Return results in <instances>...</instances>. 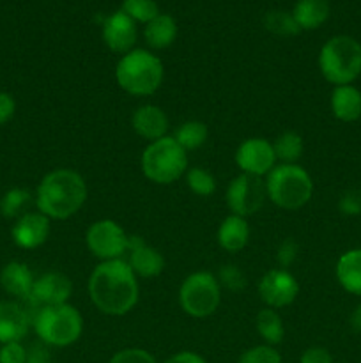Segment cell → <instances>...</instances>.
<instances>
[{
	"instance_id": "obj_1",
	"label": "cell",
	"mask_w": 361,
	"mask_h": 363,
	"mask_svg": "<svg viewBox=\"0 0 361 363\" xmlns=\"http://www.w3.org/2000/svg\"><path fill=\"white\" fill-rule=\"evenodd\" d=\"M88 298L101 314L126 315L134 308L140 298L138 277L126 259L99 262L88 277Z\"/></svg>"
},
{
	"instance_id": "obj_2",
	"label": "cell",
	"mask_w": 361,
	"mask_h": 363,
	"mask_svg": "<svg viewBox=\"0 0 361 363\" xmlns=\"http://www.w3.org/2000/svg\"><path fill=\"white\" fill-rule=\"evenodd\" d=\"M87 195V183L76 170L57 169L39 183L35 206L50 220H67L84 208Z\"/></svg>"
},
{
	"instance_id": "obj_3",
	"label": "cell",
	"mask_w": 361,
	"mask_h": 363,
	"mask_svg": "<svg viewBox=\"0 0 361 363\" xmlns=\"http://www.w3.org/2000/svg\"><path fill=\"white\" fill-rule=\"evenodd\" d=\"M165 67L159 57L144 48L124 53L115 66V80L131 96H152L163 84Z\"/></svg>"
},
{
	"instance_id": "obj_4",
	"label": "cell",
	"mask_w": 361,
	"mask_h": 363,
	"mask_svg": "<svg viewBox=\"0 0 361 363\" xmlns=\"http://www.w3.org/2000/svg\"><path fill=\"white\" fill-rule=\"evenodd\" d=\"M265 194L276 208L296 211L310 202L314 183L310 174L297 163H280L265 176Z\"/></svg>"
},
{
	"instance_id": "obj_5",
	"label": "cell",
	"mask_w": 361,
	"mask_h": 363,
	"mask_svg": "<svg viewBox=\"0 0 361 363\" xmlns=\"http://www.w3.org/2000/svg\"><path fill=\"white\" fill-rule=\"evenodd\" d=\"M35 335L50 347H67L84 333V318L69 303L38 308L32 318Z\"/></svg>"
},
{
	"instance_id": "obj_6",
	"label": "cell",
	"mask_w": 361,
	"mask_h": 363,
	"mask_svg": "<svg viewBox=\"0 0 361 363\" xmlns=\"http://www.w3.org/2000/svg\"><path fill=\"white\" fill-rule=\"evenodd\" d=\"M319 69L335 87L350 85L361 74V45L350 35H335L321 48Z\"/></svg>"
},
{
	"instance_id": "obj_7",
	"label": "cell",
	"mask_w": 361,
	"mask_h": 363,
	"mask_svg": "<svg viewBox=\"0 0 361 363\" xmlns=\"http://www.w3.org/2000/svg\"><path fill=\"white\" fill-rule=\"evenodd\" d=\"M142 172L154 184H172L186 174L188 152L173 140V137H163L149 142L140 158Z\"/></svg>"
},
{
	"instance_id": "obj_8",
	"label": "cell",
	"mask_w": 361,
	"mask_h": 363,
	"mask_svg": "<svg viewBox=\"0 0 361 363\" xmlns=\"http://www.w3.org/2000/svg\"><path fill=\"white\" fill-rule=\"evenodd\" d=\"M222 303V286L216 275L195 272L179 287V305L190 318L204 319L214 314Z\"/></svg>"
},
{
	"instance_id": "obj_9",
	"label": "cell",
	"mask_w": 361,
	"mask_h": 363,
	"mask_svg": "<svg viewBox=\"0 0 361 363\" xmlns=\"http://www.w3.org/2000/svg\"><path fill=\"white\" fill-rule=\"evenodd\" d=\"M127 241L130 236L113 220H98L88 227L85 234L88 252L101 262L122 259L127 252Z\"/></svg>"
},
{
	"instance_id": "obj_10",
	"label": "cell",
	"mask_w": 361,
	"mask_h": 363,
	"mask_svg": "<svg viewBox=\"0 0 361 363\" xmlns=\"http://www.w3.org/2000/svg\"><path fill=\"white\" fill-rule=\"evenodd\" d=\"M265 197V181L262 177L248 176V174H239L230 181L227 188V206L230 209V215L248 216L260 211L264 206Z\"/></svg>"
},
{
	"instance_id": "obj_11",
	"label": "cell",
	"mask_w": 361,
	"mask_h": 363,
	"mask_svg": "<svg viewBox=\"0 0 361 363\" xmlns=\"http://www.w3.org/2000/svg\"><path fill=\"white\" fill-rule=\"evenodd\" d=\"M299 294V284L289 269H269L258 282V296L265 307L280 311L296 301Z\"/></svg>"
},
{
	"instance_id": "obj_12",
	"label": "cell",
	"mask_w": 361,
	"mask_h": 363,
	"mask_svg": "<svg viewBox=\"0 0 361 363\" xmlns=\"http://www.w3.org/2000/svg\"><path fill=\"white\" fill-rule=\"evenodd\" d=\"M275 149L265 138H246L236 151V163L241 174L255 177H265L276 167Z\"/></svg>"
},
{
	"instance_id": "obj_13",
	"label": "cell",
	"mask_w": 361,
	"mask_h": 363,
	"mask_svg": "<svg viewBox=\"0 0 361 363\" xmlns=\"http://www.w3.org/2000/svg\"><path fill=\"white\" fill-rule=\"evenodd\" d=\"M71 294H73V282L69 277L59 272H50L34 280V287H32V294L28 300H32L41 308L69 303Z\"/></svg>"
},
{
	"instance_id": "obj_14",
	"label": "cell",
	"mask_w": 361,
	"mask_h": 363,
	"mask_svg": "<svg viewBox=\"0 0 361 363\" xmlns=\"http://www.w3.org/2000/svg\"><path fill=\"white\" fill-rule=\"evenodd\" d=\"M126 262L140 279H154L165 269V257L159 254V250L149 247L142 238L137 236H131L127 241Z\"/></svg>"
},
{
	"instance_id": "obj_15",
	"label": "cell",
	"mask_w": 361,
	"mask_h": 363,
	"mask_svg": "<svg viewBox=\"0 0 361 363\" xmlns=\"http://www.w3.org/2000/svg\"><path fill=\"white\" fill-rule=\"evenodd\" d=\"M137 38V23L122 11L110 14L103 23V41L112 52L122 53V55L131 52L134 50Z\"/></svg>"
},
{
	"instance_id": "obj_16",
	"label": "cell",
	"mask_w": 361,
	"mask_h": 363,
	"mask_svg": "<svg viewBox=\"0 0 361 363\" xmlns=\"http://www.w3.org/2000/svg\"><path fill=\"white\" fill-rule=\"evenodd\" d=\"M50 230H52V225H50L48 216L39 211L25 213L14 223L11 236H13L16 247L23 248V250H34V248L45 245V241L50 236Z\"/></svg>"
},
{
	"instance_id": "obj_17",
	"label": "cell",
	"mask_w": 361,
	"mask_h": 363,
	"mask_svg": "<svg viewBox=\"0 0 361 363\" xmlns=\"http://www.w3.org/2000/svg\"><path fill=\"white\" fill-rule=\"evenodd\" d=\"M131 126L138 137L145 138L149 142L159 140L166 137L170 121L165 110L156 105H142L131 116Z\"/></svg>"
},
{
	"instance_id": "obj_18",
	"label": "cell",
	"mask_w": 361,
	"mask_h": 363,
	"mask_svg": "<svg viewBox=\"0 0 361 363\" xmlns=\"http://www.w3.org/2000/svg\"><path fill=\"white\" fill-rule=\"evenodd\" d=\"M32 325L30 315L14 301L0 303V344L20 342Z\"/></svg>"
},
{
	"instance_id": "obj_19",
	"label": "cell",
	"mask_w": 361,
	"mask_h": 363,
	"mask_svg": "<svg viewBox=\"0 0 361 363\" xmlns=\"http://www.w3.org/2000/svg\"><path fill=\"white\" fill-rule=\"evenodd\" d=\"M219 248L225 252L236 254V252L243 250L250 240V225L248 220L243 216L229 215L218 227V234H216Z\"/></svg>"
},
{
	"instance_id": "obj_20",
	"label": "cell",
	"mask_w": 361,
	"mask_h": 363,
	"mask_svg": "<svg viewBox=\"0 0 361 363\" xmlns=\"http://www.w3.org/2000/svg\"><path fill=\"white\" fill-rule=\"evenodd\" d=\"M331 112L342 123H354L361 117V91L354 85H338L331 92Z\"/></svg>"
},
{
	"instance_id": "obj_21",
	"label": "cell",
	"mask_w": 361,
	"mask_h": 363,
	"mask_svg": "<svg viewBox=\"0 0 361 363\" xmlns=\"http://www.w3.org/2000/svg\"><path fill=\"white\" fill-rule=\"evenodd\" d=\"M34 277L30 269L23 262L13 261L4 266L0 273V286L4 291L16 298H30L32 287H34Z\"/></svg>"
},
{
	"instance_id": "obj_22",
	"label": "cell",
	"mask_w": 361,
	"mask_h": 363,
	"mask_svg": "<svg viewBox=\"0 0 361 363\" xmlns=\"http://www.w3.org/2000/svg\"><path fill=\"white\" fill-rule=\"evenodd\" d=\"M336 280L347 293L361 296V248H353L338 259Z\"/></svg>"
},
{
	"instance_id": "obj_23",
	"label": "cell",
	"mask_w": 361,
	"mask_h": 363,
	"mask_svg": "<svg viewBox=\"0 0 361 363\" xmlns=\"http://www.w3.org/2000/svg\"><path fill=\"white\" fill-rule=\"evenodd\" d=\"M292 16L301 30H315L329 18V0H297Z\"/></svg>"
},
{
	"instance_id": "obj_24",
	"label": "cell",
	"mask_w": 361,
	"mask_h": 363,
	"mask_svg": "<svg viewBox=\"0 0 361 363\" xmlns=\"http://www.w3.org/2000/svg\"><path fill=\"white\" fill-rule=\"evenodd\" d=\"M145 43L152 50H165L176 41L177 38V23L170 14H161L149 21L144 30Z\"/></svg>"
},
{
	"instance_id": "obj_25",
	"label": "cell",
	"mask_w": 361,
	"mask_h": 363,
	"mask_svg": "<svg viewBox=\"0 0 361 363\" xmlns=\"http://www.w3.org/2000/svg\"><path fill=\"white\" fill-rule=\"evenodd\" d=\"M255 326H257V332L258 335H260V339H264V342L268 344V346H278V344H282L283 337H285L283 319L282 315L278 314V311H275V308H262L257 314Z\"/></svg>"
},
{
	"instance_id": "obj_26",
	"label": "cell",
	"mask_w": 361,
	"mask_h": 363,
	"mask_svg": "<svg viewBox=\"0 0 361 363\" xmlns=\"http://www.w3.org/2000/svg\"><path fill=\"white\" fill-rule=\"evenodd\" d=\"M173 140L184 149V151H195L202 147L209 137V128L202 121H186L173 131Z\"/></svg>"
},
{
	"instance_id": "obj_27",
	"label": "cell",
	"mask_w": 361,
	"mask_h": 363,
	"mask_svg": "<svg viewBox=\"0 0 361 363\" xmlns=\"http://www.w3.org/2000/svg\"><path fill=\"white\" fill-rule=\"evenodd\" d=\"M273 149H275V156L278 162L292 165L303 156V137L296 131H285L273 142Z\"/></svg>"
},
{
	"instance_id": "obj_28",
	"label": "cell",
	"mask_w": 361,
	"mask_h": 363,
	"mask_svg": "<svg viewBox=\"0 0 361 363\" xmlns=\"http://www.w3.org/2000/svg\"><path fill=\"white\" fill-rule=\"evenodd\" d=\"M30 201V191L23 190V188H13L0 201V213L6 218H20L25 215V209L28 208Z\"/></svg>"
},
{
	"instance_id": "obj_29",
	"label": "cell",
	"mask_w": 361,
	"mask_h": 363,
	"mask_svg": "<svg viewBox=\"0 0 361 363\" xmlns=\"http://www.w3.org/2000/svg\"><path fill=\"white\" fill-rule=\"evenodd\" d=\"M264 27L271 34L282 35V38H290V35H297L301 32L292 13H285V11H271V13L265 14Z\"/></svg>"
},
{
	"instance_id": "obj_30",
	"label": "cell",
	"mask_w": 361,
	"mask_h": 363,
	"mask_svg": "<svg viewBox=\"0 0 361 363\" xmlns=\"http://www.w3.org/2000/svg\"><path fill=\"white\" fill-rule=\"evenodd\" d=\"M186 184L191 194L198 195V197H211L216 191L214 176L202 167H193V169L186 170Z\"/></svg>"
},
{
	"instance_id": "obj_31",
	"label": "cell",
	"mask_w": 361,
	"mask_h": 363,
	"mask_svg": "<svg viewBox=\"0 0 361 363\" xmlns=\"http://www.w3.org/2000/svg\"><path fill=\"white\" fill-rule=\"evenodd\" d=\"M122 11L124 14L131 18L134 23H145L154 20L159 14L158 4L154 0H124L122 2Z\"/></svg>"
},
{
	"instance_id": "obj_32",
	"label": "cell",
	"mask_w": 361,
	"mask_h": 363,
	"mask_svg": "<svg viewBox=\"0 0 361 363\" xmlns=\"http://www.w3.org/2000/svg\"><path fill=\"white\" fill-rule=\"evenodd\" d=\"M237 363H282V354L273 346L262 344L244 351Z\"/></svg>"
},
{
	"instance_id": "obj_33",
	"label": "cell",
	"mask_w": 361,
	"mask_h": 363,
	"mask_svg": "<svg viewBox=\"0 0 361 363\" xmlns=\"http://www.w3.org/2000/svg\"><path fill=\"white\" fill-rule=\"evenodd\" d=\"M216 279H218L219 286L229 291H243L246 287V277L236 264L222 266Z\"/></svg>"
},
{
	"instance_id": "obj_34",
	"label": "cell",
	"mask_w": 361,
	"mask_h": 363,
	"mask_svg": "<svg viewBox=\"0 0 361 363\" xmlns=\"http://www.w3.org/2000/svg\"><path fill=\"white\" fill-rule=\"evenodd\" d=\"M108 363H158L149 351L140 350V347H127V350L119 351L112 357Z\"/></svg>"
},
{
	"instance_id": "obj_35",
	"label": "cell",
	"mask_w": 361,
	"mask_h": 363,
	"mask_svg": "<svg viewBox=\"0 0 361 363\" xmlns=\"http://www.w3.org/2000/svg\"><path fill=\"white\" fill-rule=\"evenodd\" d=\"M297 254H299V247H297L296 241L289 238L276 250V262H278V266H282V269H287L296 262Z\"/></svg>"
},
{
	"instance_id": "obj_36",
	"label": "cell",
	"mask_w": 361,
	"mask_h": 363,
	"mask_svg": "<svg viewBox=\"0 0 361 363\" xmlns=\"http://www.w3.org/2000/svg\"><path fill=\"white\" fill-rule=\"evenodd\" d=\"M338 209L342 215L356 216L361 215V190H349L340 197Z\"/></svg>"
},
{
	"instance_id": "obj_37",
	"label": "cell",
	"mask_w": 361,
	"mask_h": 363,
	"mask_svg": "<svg viewBox=\"0 0 361 363\" xmlns=\"http://www.w3.org/2000/svg\"><path fill=\"white\" fill-rule=\"evenodd\" d=\"M27 362V350L20 342L2 344L0 347V363H25Z\"/></svg>"
},
{
	"instance_id": "obj_38",
	"label": "cell",
	"mask_w": 361,
	"mask_h": 363,
	"mask_svg": "<svg viewBox=\"0 0 361 363\" xmlns=\"http://www.w3.org/2000/svg\"><path fill=\"white\" fill-rule=\"evenodd\" d=\"M25 363H53L52 351H50V346L45 342H35L32 344L27 350V362Z\"/></svg>"
},
{
	"instance_id": "obj_39",
	"label": "cell",
	"mask_w": 361,
	"mask_h": 363,
	"mask_svg": "<svg viewBox=\"0 0 361 363\" xmlns=\"http://www.w3.org/2000/svg\"><path fill=\"white\" fill-rule=\"evenodd\" d=\"M299 363H333V357L326 347H308L301 354Z\"/></svg>"
},
{
	"instance_id": "obj_40",
	"label": "cell",
	"mask_w": 361,
	"mask_h": 363,
	"mask_svg": "<svg viewBox=\"0 0 361 363\" xmlns=\"http://www.w3.org/2000/svg\"><path fill=\"white\" fill-rule=\"evenodd\" d=\"M16 112V103L9 92H0V126L9 123Z\"/></svg>"
},
{
	"instance_id": "obj_41",
	"label": "cell",
	"mask_w": 361,
	"mask_h": 363,
	"mask_svg": "<svg viewBox=\"0 0 361 363\" xmlns=\"http://www.w3.org/2000/svg\"><path fill=\"white\" fill-rule=\"evenodd\" d=\"M165 363H207L200 354L191 353V351H180V353L172 354Z\"/></svg>"
},
{
	"instance_id": "obj_42",
	"label": "cell",
	"mask_w": 361,
	"mask_h": 363,
	"mask_svg": "<svg viewBox=\"0 0 361 363\" xmlns=\"http://www.w3.org/2000/svg\"><path fill=\"white\" fill-rule=\"evenodd\" d=\"M350 326H353L356 332L361 333V303L354 308L353 315H350Z\"/></svg>"
}]
</instances>
